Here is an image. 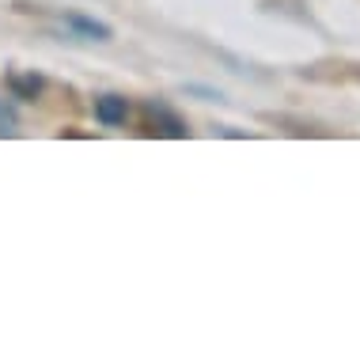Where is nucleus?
<instances>
[{"instance_id":"1","label":"nucleus","mask_w":360,"mask_h":364,"mask_svg":"<svg viewBox=\"0 0 360 364\" xmlns=\"http://www.w3.org/2000/svg\"><path fill=\"white\" fill-rule=\"evenodd\" d=\"M141 114H144V129L156 133V136H171V141H182V136H190L186 122L178 118V114L167 107V102H160V99H156V102H144Z\"/></svg>"},{"instance_id":"4","label":"nucleus","mask_w":360,"mask_h":364,"mask_svg":"<svg viewBox=\"0 0 360 364\" xmlns=\"http://www.w3.org/2000/svg\"><path fill=\"white\" fill-rule=\"evenodd\" d=\"M8 87H12V95L16 99H27V102H35L38 99V91H42V76H19V73H12L8 76Z\"/></svg>"},{"instance_id":"2","label":"nucleus","mask_w":360,"mask_h":364,"mask_svg":"<svg viewBox=\"0 0 360 364\" xmlns=\"http://www.w3.org/2000/svg\"><path fill=\"white\" fill-rule=\"evenodd\" d=\"M129 118V99L126 95H99L95 99V122L107 129H118Z\"/></svg>"},{"instance_id":"5","label":"nucleus","mask_w":360,"mask_h":364,"mask_svg":"<svg viewBox=\"0 0 360 364\" xmlns=\"http://www.w3.org/2000/svg\"><path fill=\"white\" fill-rule=\"evenodd\" d=\"M0 133H16V110L0 102Z\"/></svg>"},{"instance_id":"3","label":"nucleus","mask_w":360,"mask_h":364,"mask_svg":"<svg viewBox=\"0 0 360 364\" xmlns=\"http://www.w3.org/2000/svg\"><path fill=\"white\" fill-rule=\"evenodd\" d=\"M65 27H72L76 34H84V38H95V42H110V27L107 23H99V19H87L80 16V11H65L61 16Z\"/></svg>"}]
</instances>
